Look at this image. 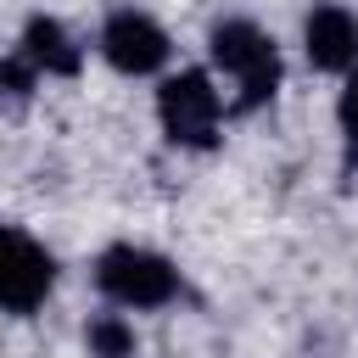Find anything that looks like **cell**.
Wrapping results in <instances>:
<instances>
[{
  "label": "cell",
  "mask_w": 358,
  "mask_h": 358,
  "mask_svg": "<svg viewBox=\"0 0 358 358\" xmlns=\"http://www.w3.org/2000/svg\"><path fill=\"white\" fill-rule=\"evenodd\" d=\"M17 56H22L39 78H73V73L84 67V45H78L56 17H28Z\"/></svg>",
  "instance_id": "7"
},
{
  "label": "cell",
  "mask_w": 358,
  "mask_h": 358,
  "mask_svg": "<svg viewBox=\"0 0 358 358\" xmlns=\"http://www.w3.org/2000/svg\"><path fill=\"white\" fill-rule=\"evenodd\" d=\"M34 84H39V73L11 50L6 62H0V106L6 112H17V106H28V95H34Z\"/></svg>",
  "instance_id": "9"
},
{
  "label": "cell",
  "mask_w": 358,
  "mask_h": 358,
  "mask_svg": "<svg viewBox=\"0 0 358 358\" xmlns=\"http://www.w3.org/2000/svg\"><path fill=\"white\" fill-rule=\"evenodd\" d=\"M207 50H213V62L235 78V90H241L235 106H241V112H257L263 101H274L280 78H285V67H280V45H274L252 17H224V22H213Z\"/></svg>",
  "instance_id": "1"
},
{
  "label": "cell",
  "mask_w": 358,
  "mask_h": 358,
  "mask_svg": "<svg viewBox=\"0 0 358 358\" xmlns=\"http://www.w3.org/2000/svg\"><path fill=\"white\" fill-rule=\"evenodd\" d=\"M56 285V257L22 235V229H6L0 224V308L6 313H34Z\"/></svg>",
  "instance_id": "4"
},
{
  "label": "cell",
  "mask_w": 358,
  "mask_h": 358,
  "mask_svg": "<svg viewBox=\"0 0 358 358\" xmlns=\"http://www.w3.org/2000/svg\"><path fill=\"white\" fill-rule=\"evenodd\" d=\"M302 50L319 73H352L358 67V17L336 0L313 6L302 17Z\"/></svg>",
  "instance_id": "6"
},
{
  "label": "cell",
  "mask_w": 358,
  "mask_h": 358,
  "mask_svg": "<svg viewBox=\"0 0 358 358\" xmlns=\"http://www.w3.org/2000/svg\"><path fill=\"white\" fill-rule=\"evenodd\" d=\"M95 285L117 302V308H162L179 296V268L162 257V252H145V246H106L95 257Z\"/></svg>",
  "instance_id": "3"
},
{
  "label": "cell",
  "mask_w": 358,
  "mask_h": 358,
  "mask_svg": "<svg viewBox=\"0 0 358 358\" xmlns=\"http://www.w3.org/2000/svg\"><path fill=\"white\" fill-rule=\"evenodd\" d=\"M157 123L173 145L185 151H213L218 145V123H224V95L213 90V78L201 67H185L173 78H162L157 90Z\"/></svg>",
  "instance_id": "2"
},
{
  "label": "cell",
  "mask_w": 358,
  "mask_h": 358,
  "mask_svg": "<svg viewBox=\"0 0 358 358\" xmlns=\"http://www.w3.org/2000/svg\"><path fill=\"white\" fill-rule=\"evenodd\" d=\"M101 56L117 67V73H129V78H145V73H157L162 62H168V34H162V22L157 17H145V11H134V6H123V11H112L106 22H101Z\"/></svg>",
  "instance_id": "5"
},
{
  "label": "cell",
  "mask_w": 358,
  "mask_h": 358,
  "mask_svg": "<svg viewBox=\"0 0 358 358\" xmlns=\"http://www.w3.org/2000/svg\"><path fill=\"white\" fill-rule=\"evenodd\" d=\"M84 341H90V358H134V352H140L134 324H129L123 313H95L90 330H84Z\"/></svg>",
  "instance_id": "8"
},
{
  "label": "cell",
  "mask_w": 358,
  "mask_h": 358,
  "mask_svg": "<svg viewBox=\"0 0 358 358\" xmlns=\"http://www.w3.org/2000/svg\"><path fill=\"white\" fill-rule=\"evenodd\" d=\"M336 117H341V134H347V145L358 151V73L347 78V90H341V101H336Z\"/></svg>",
  "instance_id": "10"
}]
</instances>
